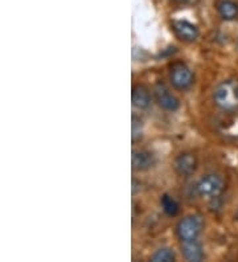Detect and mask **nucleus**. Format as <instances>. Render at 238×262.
<instances>
[{"mask_svg":"<svg viewBox=\"0 0 238 262\" xmlns=\"http://www.w3.org/2000/svg\"><path fill=\"white\" fill-rule=\"evenodd\" d=\"M213 98L217 106L225 112L238 109V81L226 80L214 89Z\"/></svg>","mask_w":238,"mask_h":262,"instance_id":"obj_1","label":"nucleus"},{"mask_svg":"<svg viewBox=\"0 0 238 262\" xmlns=\"http://www.w3.org/2000/svg\"><path fill=\"white\" fill-rule=\"evenodd\" d=\"M196 191L203 198H217L224 191V180L217 175H206L199 180Z\"/></svg>","mask_w":238,"mask_h":262,"instance_id":"obj_2","label":"nucleus"},{"mask_svg":"<svg viewBox=\"0 0 238 262\" xmlns=\"http://www.w3.org/2000/svg\"><path fill=\"white\" fill-rule=\"evenodd\" d=\"M203 223L201 219L197 216H187L178 224V236L183 241L196 240L197 236L200 234Z\"/></svg>","mask_w":238,"mask_h":262,"instance_id":"obj_3","label":"nucleus"},{"mask_svg":"<svg viewBox=\"0 0 238 262\" xmlns=\"http://www.w3.org/2000/svg\"><path fill=\"white\" fill-rule=\"evenodd\" d=\"M171 81L176 89L184 90L193 82V76L184 64H175L171 69Z\"/></svg>","mask_w":238,"mask_h":262,"instance_id":"obj_4","label":"nucleus"},{"mask_svg":"<svg viewBox=\"0 0 238 262\" xmlns=\"http://www.w3.org/2000/svg\"><path fill=\"white\" fill-rule=\"evenodd\" d=\"M155 97L159 106L168 112H175L179 109L180 102L179 99L169 92V89L163 83H158L155 88Z\"/></svg>","mask_w":238,"mask_h":262,"instance_id":"obj_5","label":"nucleus"},{"mask_svg":"<svg viewBox=\"0 0 238 262\" xmlns=\"http://www.w3.org/2000/svg\"><path fill=\"white\" fill-rule=\"evenodd\" d=\"M175 167L178 169V172L183 176H189L196 171L197 168V159L193 154H181L179 155L176 162H175Z\"/></svg>","mask_w":238,"mask_h":262,"instance_id":"obj_6","label":"nucleus"},{"mask_svg":"<svg viewBox=\"0 0 238 262\" xmlns=\"http://www.w3.org/2000/svg\"><path fill=\"white\" fill-rule=\"evenodd\" d=\"M174 29L176 35L185 41H193L199 36V29L192 23L187 20H176L174 21Z\"/></svg>","mask_w":238,"mask_h":262,"instance_id":"obj_7","label":"nucleus"},{"mask_svg":"<svg viewBox=\"0 0 238 262\" xmlns=\"http://www.w3.org/2000/svg\"><path fill=\"white\" fill-rule=\"evenodd\" d=\"M181 253H183V256L185 257V259L192 262L201 261L204 257L201 245L197 243L196 240L183 241V245H181Z\"/></svg>","mask_w":238,"mask_h":262,"instance_id":"obj_8","label":"nucleus"},{"mask_svg":"<svg viewBox=\"0 0 238 262\" xmlns=\"http://www.w3.org/2000/svg\"><path fill=\"white\" fill-rule=\"evenodd\" d=\"M133 167L137 171H146L154 164V158L148 151L135 150L133 151Z\"/></svg>","mask_w":238,"mask_h":262,"instance_id":"obj_9","label":"nucleus"},{"mask_svg":"<svg viewBox=\"0 0 238 262\" xmlns=\"http://www.w3.org/2000/svg\"><path fill=\"white\" fill-rule=\"evenodd\" d=\"M216 8L222 19L234 20L238 17V4L232 0H219Z\"/></svg>","mask_w":238,"mask_h":262,"instance_id":"obj_10","label":"nucleus"},{"mask_svg":"<svg viewBox=\"0 0 238 262\" xmlns=\"http://www.w3.org/2000/svg\"><path fill=\"white\" fill-rule=\"evenodd\" d=\"M131 99L135 107L138 109H146L148 107L151 102V97H149L148 90L142 85H137L133 88V93H131Z\"/></svg>","mask_w":238,"mask_h":262,"instance_id":"obj_11","label":"nucleus"},{"mask_svg":"<svg viewBox=\"0 0 238 262\" xmlns=\"http://www.w3.org/2000/svg\"><path fill=\"white\" fill-rule=\"evenodd\" d=\"M162 207L163 211L168 216H176L179 213V204L174 198L168 195H164L162 198Z\"/></svg>","mask_w":238,"mask_h":262,"instance_id":"obj_12","label":"nucleus"},{"mask_svg":"<svg viewBox=\"0 0 238 262\" xmlns=\"http://www.w3.org/2000/svg\"><path fill=\"white\" fill-rule=\"evenodd\" d=\"M154 262H172L175 261V253L172 252L168 248H164V249H159L154 253L153 256Z\"/></svg>","mask_w":238,"mask_h":262,"instance_id":"obj_13","label":"nucleus"},{"mask_svg":"<svg viewBox=\"0 0 238 262\" xmlns=\"http://www.w3.org/2000/svg\"><path fill=\"white\" fill-rule=\"evenodd\" d=\"M140 137H142V122L137 117H133V141H137Z\"/></svg>","mask_w":238,"mask_h":262,"instance_id":"obj_14","label":"nucleus"}]
</instances>
